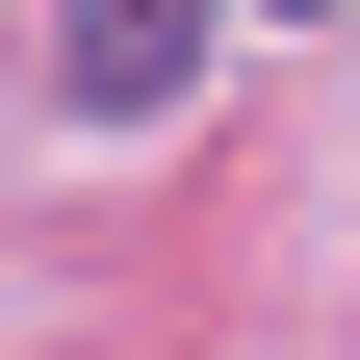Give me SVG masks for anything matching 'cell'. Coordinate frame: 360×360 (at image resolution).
<instances>
[{
    "instance_id": "6da1fadb",
    "label": "cell",
    "mask_w": 360,
    "mask_h": 360,
    "mask_svg": "<svg viewBox=\"0 0 360 360\" xmlns=\"http://www.w3.org/2000/svg\"><path fill=\"white\" fill-rule=\"evenodd\" d=\"M180 77H206V0H52V103H180Z\"/></svg>"
}]
</instances>
